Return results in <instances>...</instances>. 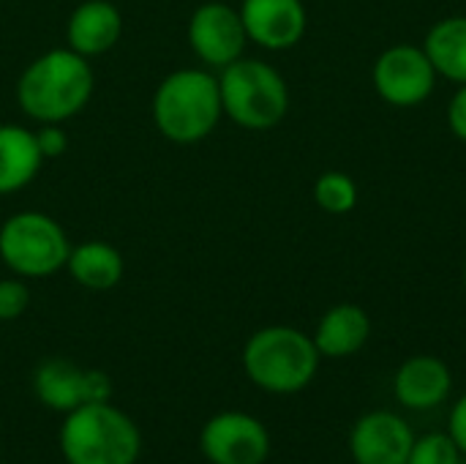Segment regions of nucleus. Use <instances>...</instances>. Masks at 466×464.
Masks as SVG:
<instances>
[{
  "instance_id": "f257e3e1",
  "label": "nucleus",
  "mask_w": 466,
  "mask_h": 464,
  "mask_svg": "<svg viewBox=\"0 0 466 464\" xmlns=\"http://www.w3.org/2000/svg\"><path fill=\"white\" fill-rule=\"evenodd\" d=\"M93 68L79 52L60 46L38 55L16 82L22 112L38 123H66L76 118L93 96Z\"/></svg>"
},
{
  "instance_id": "f03ea898",
  "label": "nucleus",
  "mask_w": 466,
  "mask_h": 464,
  "mask_svg": "<svg viewBox=\"0 0 466 464\" xmlns=\"http://www.w3.org/2000/svg\"><path fill=\"white\" fill-rule=\"evenodd\" d=\"M224 115L218 77L205 68H180L161 79L153 96L156 129L175 145H194L213 134Z\"/></svg>"
},
{
  "instance_id": "7ed1b4c3",
  "label": "nucleus",
  "mask_w": 466,
  "mask_h": 464,
  "mask_svg": "<svg viewBox=\"0 0 466 464\" xmlns=\"http://www.w3.org/2000/svg\"><path fill=\"white\" fill-rule=\"evenodd\" d=\"M60 451L68 464H137L142 438L123 410L109 402H87L66 413Z\"/></svg>"
},
{
  "instance_id": "20e7f679",
  "label": "nucleus",
  "mask_w": 466,
  "mask_h": 464,
  "mask_svg": "<svg viewBox=\"0 0 466 464\" xmlns=\"http://www.w3.org/2000/svg\"><path fill=\"white\" fill-rule=\"evenodd\" d=\"M243 369L248 380L268 394H298L314 380L319 369V350L303 331L270 325L246 342Z\"/></svg>"
},
{
  "instance_id": "39448f33",
  "label": "nucleus",
  "mask_w": 466,
  "mask_h": 464,
  "mask_svg": "<svg viewBox=\"0 0 466 464\" xmlns=\"http://www.w3.org/2000/svg\"><path fill=\"white\" fill-rule=\"evenodd\" d=\"M224 115L248 129L265 131L284 120L289 109V90L284 77L265 60L238 57L221 68L218 77Z\"/></svg>"
},
{
  "instance_id": "423d86ee",
  "label": "nucleus",
  "mask_w": 466,
  "mask_h": 464,
  "mask_svg": "<svg viewBox=\"0 0 466 464\" xmlns=\"http://www.w3.org/2000/svg\"><path fill=\"white\" fill-rule=\"evenodd\" d=\"M71 241L66 230L41 211H19L0 227V260L22 279H44L66 268Z\"/></svg>"
},
{
  "instance_id": "0eeeda50",
  "label": "nucleus",
  "mask_w": 466,
  "mask_h": 464,
  "mask_svg": "<svg viewBox=\"0 0 466 464\" xmlns=\"http://www.w3.org/2000/svg\"><path fill=\"white\" fill-rule=\"evenodd\" d=\"M374 90L393 107H418L434 90L437 71L423 46L396 44L385 49L371 71Z\"/></svg>"
},
{
  "instance_id": "6e6552de",
  "label": "nucleus",
  "mask_w": 466,
  "mask_h": 464,
  "mask_svg": "<svg viewBox=\"0 0 466 464\" xmlns=\"http://www.w3.org/2000/svg\"><path fill=\"white\" fill-rule=\"evenodd\" d=\"M246 41L248 36L238 8L218 0H208L194 8L188 19V46L205 66L224 68L235 63L243 57Z\"/></svg>"
},
{
  "instance_id": "1a4fd4ad",
  "label": "nucleus",
  "mask_w": 466,
  "mask_h": 464,
  "mask_svg": "<svg viewBox=\"0 0 466 464\" xmlns=\"http://www.w3.org/2000/svg\"><path fill=\"white\" fill-rule=\"evenodd\" d=\"M199 446L213 464H262L270 454V435L254 416L218 413L205 424Z\"/></svg>"
},
{
  "instance_id": "9d476101",
  "label": "nucleus",
  "mask_w": 466,
  "mask_h": 464,
  "mask_svg": "<svg viewBox=\"0 0 466 464\" xmlns=\"http://www.w3.org/2000/svg\"><path fill=\"white\" fill-rule=\"evenodd\" d=\"M415 435L410 424L388 410L363 416L350 435L355 464H407Z\"/></svg>"
},
{
  "instance_id": "9b49d317",
  "label": "nucleus",
  "mask_w": 466,
  "mask_h": 464,
  "mask_svg": "<svg viewBox=\"0 0 466 464\" xmlns=\"http://www.w3.org/2000/svg\"><path fill=\"white\" fill-rule=\"evenodd\" d=\"M240 19L248 41L273 52L295 46L309 22L303 0H243Z\"/></svg>"
},
{
  "instance_id": "f8f14e48",
  "label": "nucleus",
  "mask_w": 466,
  "mask_h": 464,
  "mask_svg": "<svg viewBox=\"0 0 466 464\" xmlns=\"http://www.w3.org/2000/svg\"><path fill=\"white\" fill-rule=\"evenodd\" d=\"M123 33L120 8L109 0H85L79 3L66 25L68 49L79 52L82 57H98L109 52Z\"/></svg>"
},
{
  "instance_id": "ddd939ff",
  "label": "nucleus",
  "mask_w": 466,
  "mask_h": 464,
  "mask_svg": "<svg viewBox=\"0 0 466 464\" xmlns=\"http://www.w3.org/2000/svg\"><path fill=\"white\" fill-rule=\"evenodd\" d=\"M453 388V375L448 364L437 356H415L404 361L393 380V394L399 405L410 410L440 407Z\"/></svg>"
},
{
  "instance_id": "4468645a",
  "label": "nucleus",
  "mask_w": 466,
  "mask_h": 464,
  "mask_svg": "<svg viewBox=\"0 0 466 464\" xmlns=\"http://www.w3.org/2000/svg\"><path fill=\"white\" fill-rule=\"evenodd\" d=\"M369 336H371L369 314L355 304H339L322 314L314 334V345L325 358H350L358 350H363Z\"/></svg>"
},
{
  "instance_id": "2eb2a0df",
  "label": "nucleus",
  "mask_w": 466,
  "mask_h": 464,
  "mask_svg": "<svg viewBox=\"0 0 466 464\" xmlns=\"http://www.w3.org/2000/svg\"><path fill=\"white\" fill-rule=\"evenodd\" d=\"M44 164L35 131L3 123L0 126V194H14L33 183Z\"/></svg>"
},
{
  "instance_id": "dca6fc26",
  "label": "nucleus",
  "mask_w": 466,
  "mask_h": 464,
  "mask_svg": "<svg viewBox=\"0 0 466 464\" xmlns=\"http://www.w3.org/2000/svg\"><path fill=\"white\" fill-rule=\"evenodd\" d=\"M66 268L79 287L93 293H106L117 287L126 271L123 254L106 241H85L79 246H71Z\"/></svg>"
},
{
  "instance_id": "f3484780",
  "label": "nucleus",
  "mask_w": 466,
  "mask_h": 464,
  "mask_svg": "<svg viewBox=\"0 0 466 464\" xmlns=\"http://www.w3.org/2000/svg\"><path fill=\"white\" fill-rule=\"evenodd\" d=\"M33 391L49 410L71 413L85 405V369L63 358L44 361L33 375Z\"/></svg>"
},
{
  "instance_id": "a211bd4d",
  "label": "nucleus",
  "mask_w": 466,
  "mask_h": 464,
  "mask_svg": "<svg viewBox=\"0 0 466 464\" xmlns=\"http://www.w3.org/2000/svg\"><path fill=\"white\" fill-rule=\"evenodd\" d=\"M423 49L437 74L466 85V16H448L431 25Z\"/></svg>"
},
{
  "instance_id": "6ab92c4d",
  "label": "nucleus",
  "mask_w": 466,
  "mask_h": 464,
  "mask_svg": "<svg viewBox=\"0 0 466 464\" xmlns=\"http://www.w3.org/2000/svg\"><path fill=\"white\" fill-rule=\"evenodd\" d=\"M314 200H317V205L322 211L341 216V213H350L358 205V186H355V180L347 172L330 170V172L317 178Z\"/></svg>"
},
{
  "instance_id": "aec40b11",
  "label": "nucleus",
  "mask_w": 466,
  "mask_h": 464,
  "mask_svg": "<svg viewBox=\"0 0 466 464\" xmlns=\"http://www.w3.org/2000/svg\"><path fill=\"white\" fill-rule=\"evenodd\" d=\"M461 451L451 440L448 432H434L412 443L410 459L407 464H459Z\"/></svg>"
},
{
  "instance_id": "412c9836",
  "label": "nucleus",
  "mask_w": 466,
  "mask_h": 464,
  "mask_svg": "<svg viewBox=\"0 0 466 464\" xmlns=\"http://www.w3.org/2000/svg\"><path fill=\"white\" fill-rule=\"evenodd\" d=\"M30 304V290L22 279H0V320H16Z\"/></svg>"
},
{
  "instance_id": "4be33fe9",
  "label": "nucleus",
  "mask_w": 466,
  "mask_h": 464,
  "mask_svg": "<svg viewBox=\"0 0 466 464\" xmlns=\"http://www.w3.org/2000/svg\"><path fill=\"white\" fill-rule=\"evenodd\" d=\"M35 142L44 159H57L68 148V137L60 131V123H41V129L35 131Z\"/></svg>"
},
{
  "instance_id": "5701e85b",
  "label": "nucleus",
  "mask_w": 466,
  "mask_h": 464,
  "mask_svg": "<svg viewBox=\"0 0 466 464\" xmlns=\"http://www.w3.org/2000/svg\"><path fill=\"white\" fill-rule=\"evenodd\" d=\"M112 380L101 369H85V405L87 402H109Z\"/></svg>"
},
{
  "instance_id": "b1692460",
  "label": "nucleus",
  "mask_w": 466,
  "mask_h": 464,
  "mask_svg": "<svg viewBox=\"0 0 466 464\" xmlns=\"http://www.w3.org/2000/svg\"><path fill=\"white\" fill-rule=\"evenodd\" d=\"M448 435L456 443V449L461 451V457H466V394L453 405V410H451Z\"/></svg>"
},
{
  "instance_id": "393cba45",
  "label": "nucleus",
  "mask_w": 466,
  "mask_h": 464,
  "mask_svg": "<svg viewBox=\"0 0 466 464\" xmlns=\"http://www.w3.org/2000/svg\"><path fill=\"white\" fill-rule=\"evenodd\" d=\"M448 123L453 129V134L466 142V85H461V90H456L451 109H448Z\"/></svg>"
},
{
  "instance_id": "a878e982",
  "label": "nucleus",
  "mask_w": 466,
  "mask_h": 464,
  "mask_svg": "<svg viewBox=\"0 0 466 464\" xmlns=\"http://www.w3.org/2000/svg\"><path fill=\"white\" fill-rule=\"evenodd\" d=\"M464 287H466V265H464Z\"/></svg>"
},
{
  "instance_id": "bb28decb",
  "label": "nucleus",
  "mask_w": 466,
  "mask_h": 464,
  "mask_svg": "<svg viewBox=\"0 0 466 464\" xmlns=\"http://www.w3.org/2000/svg\"><path fill=\"white\" fill-rule=\"evenodd\" d=\"M459 464H466V462H459Z\"/></svg>"
}]
</instances>
